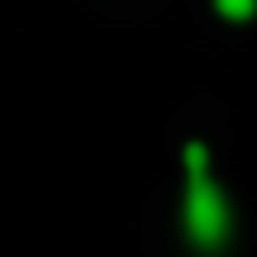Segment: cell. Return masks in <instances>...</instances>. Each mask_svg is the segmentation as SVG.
Here are the masks:
<instances>
[{
    "label": "cell",
    "instance_id": "7a4b0ae2",
    "mask_svg": "<svg viewBox=\"0 0 257 257\" xmlns=\"http://www.w3.org/2000/svg\"><path fill=\"white\" fill-rule=\"evenodd\" d=\"M214 5H219L224 19H248L252 10H257V0H214Z\"/></svg>",
    "mask_w": 257,
    "mask_h": 257
},
{
    "label": "cell",
    "instance_id": "6da1fadb",
    "mask_svg": "<svg viewBox=\"0 0 257 257\" xmlns=\"http://www.w3.org/2000/svg\"><path fill=\"white\" fill-rule=\"evenodd\" d=\"M186 172H191V191H186V229L200 248H219L229 238V205L224 191L205 176V148L191 143L186 148Z\"/></svg>",
    "mask_w": 257,
    "mask_h": 257
}]
</instances>
